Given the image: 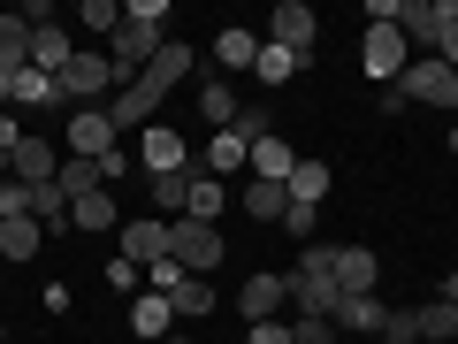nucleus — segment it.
<instances>
[{"label": "nucleus", "mask_w": 458, "mask_h": 344, "mask_svg": "<svg viewBox=\"0 0 458 344\" xmlns=\"http://www.w3.org/2000/svg\"><path fill=\"white\" fill-rule=\"evenodd\" d=\"M397 92H412L420 108H451V115H458V69H443L436 54H428V62H405Z\"/></svg>", "instance_id": "6"}, {"label": "nucleus", "mask_w": 458, "mask_h": 344, "mask_svg": "<svg viewBox=\"0 0 458 344\" xmlns=\"http://www.w3.org/2000/svg\"><path fill=\"white\" fill-rule=\"evenodd\" d=\"M54 176H62V153L47 138H23L16 146V184H54Z\"/></svg>", "instance_id": "21"}, {"label": "nucleus", "mask_w": 458, "mask_h": 344, "mask_svg": "<svg viewBox=\"0 0 458 344\" xmlns=\"http://www.w3.org/2000/svg\"><path fill=\"white\" fill-rule=\"evenodd\" d=\"M222 214H229V184L222 176H191V199H183V222H222Z\"/></svg>", "instance_id": "19"}, {"label": "nucleus", "mask_w": 458, "mask_h": 344, "mask_svg": "<svg viewBox=\"0 0 458 344\" xmlns=\"http://www.w3.org/2000/svg\"><path fill=\"white\" fill-rule=\"evenodd\" d=\"M375 344H397V337H375Z\"/></svg>", "instance_id": "47"}, {"label": "nucleus", "mask_w": 458, "mask_h": 344, "mask_svg": "<svg viewBox=\"0 0 458 344\" xmlns=\"http://www.w3.org/2000/svg\"><path fill=\"white\" fill-rule=\"evenodd\" d=\"M0 337H8V329H0Z\"/></svg>", "instance_id": "48"}, {"label": "nucleus", "mask_w": 458, "mask_h": 344, "mask_svg": "<svg viewBox=\"0 0 458 344\" xmlns=\"http://www.w3.org/2000/svg\"><path fill=\"white\" fill-rule=\"evenodd\" d=\"M69 222L77 229H123V207H114V192H92V199L69 207Z\"/></svg>", "instance_id": "32"}, {"label": "nucleus", "mask_w": 458, "mask_h": 344, "mask_svg": "<svg viewBox=\"0 0 458 344\" xmlns=\"http://www.w3.org/2000/svg\"><path fill=\"white\" fill-rule=\"evenodd\" d=\"M138 168L146 176H183V168H199V153L176 138V123H146L138 131Z\"/></svg>", "instance_id": "2"}, {"label": "nucleus", "mask_w": 458, "mask_h": 344, "mask_svg": "<svg viewBox=\"0 0 458 344\" xmlns=\"http://www.w3.org/2000/svg\"><path fill=\"white\" fill-rule=\"evenodd\" d=\"M313 222H321V207H291V214H283V229H291V237H313Z\"/></svg>", "instance_id": "41"}, {"label": "nucleus", "mask_w": 458, "mask_h": 344, "mask_svg": "<svg viewBox=\"0 0 458 344\" xmlns=\"http://www.w3.org/2000/svg\"><path fill=\"white\" fill-rule=\"evenodd\" d=\"M168 322H176V306H168L161 291H146V298L131 306V329H138V337H168Z\"/></svg>", "instance_id": "33"}, {"label": "nucleus", "mask_w": 458, "mask_h": 344, "mask_svg": "<svg viewBox=\"0 0 458 344\" xmlns=\"http://www.w3.org/2000/svg\"><path fill=\"white\" fill-rule=\"evenodd\" d=\"M138 283H146V268H138V261H123V253H114V261H107V291H138Z\"/></svg>", "instance_id": "37"}, {"label": "nucleus", "mask_w": 458, "mask_h": 344, "mask_svg": "<svg viewBox=\"0 0 458 344\" xmlns=\"http://www.w3.org/2000/svg\"><path fill=\"white\" fill-rule=\"evenodd\" d=\"M168 306H176L183 322H199V314H214V283L207 276H183L176 291H168Z\"/></svg>", "instance_id": "34"}, {"label": "nucleus", "mask_w": 458, "mask_h": 344, "mask_svg": "<svg viewBox=\"0 0 458 344\" xmlns=\"http://www.w3.org/2000/svg\"><path fill=\"white\" fill-rule=\"evenodd\" d=\"M328 184H336V176H328V161H298L291 168V207H321Z\"/></svg>", "instance_id": "29"}, {"label": "nucleus", "mask_w": 458, "mask_h": 344, "mask_svg": "<svg viewBox=\"0 0 458 344\" xmlns=\"http://www.w3.org/2000/svg\"><path fill=\"white\" fill-rule=\"evenodd\" d=\"M62 146L77 153V161H107V153L123 146V131H114V115H107V108H69V131H62Z\"/></svg>", "instance_id": "1"}, {"label": "nucleus", "mask_w": 458, "mask_h": 344, "mask_svg": "<svg viewBox=\"0 0 458 344\" xmlns=\"http://www.w3.org/2000/svg\"><path fill=\"white\" fill-rule=\"evenodd\" d=\"M283 298H291V283H283L276 268H267V276H245V283H237V314H245V322H276Z\"/></svg>", "instance_id": "12"}, {"label": "nucleus", "mask_w": 458, "mask_h": 344, "mask_svg": "<svg viewBox=\"0 0 458 344\" xmlns=\"http://www.w3.org/2000/svg\"><path fill=\"white\" fill-rule=\"evenodd\" d=\"M8 108L16 115H47V108H69V92H62V77H47V69H16Z\"/></svg>", "instance_id": "9"}, {"label": "nucleus", "mask_w": 458, "mask_h": 344, "mask_svg": "<svg viewBox=\"0 0 458 344\" xmlns=\"http://www.w3.org/2000/svg\"><path fill=\"white\" fill-rule=\"evenodd\" d=\"M443 146H451V153H458V123H451V138H443Z\"/></svg>", "instance_id": "45"}, {"label": "nucleus", "mask_w": 458, "mask_h": 344, "mask_svg": "<svg viewBox=\"0 0 458 344\" xmlns=\"http://www.w3.org/2000/svg\"><path fill=\"white\" fill-rule=\"evenodd\" d=\"M245 344H291V322H283V314H276V322H252Z\"/></svg>", "instance_id": "40"}, {"label": "nucleus", "mask_w": 458, "mask_h": 344, "mask_svg": "<svg viewBox=\"0 0 458 344\" xmlns=\"http://www.w3.org/2000/svg\"><path fill=\"white\" fill-rule=\"evenodd\" d=\"M237 108H245V99H237V84H199V115H207L214 131H229V123H237Z\"/></svg>", "instance_id": "30"}, {"label": "nucleus", "mask_w": 458, "mask_h": 344, "mask_svg": "<svg viewBox=\"0 0 458 344\" xmlns=\"http://www.w3.org/2000/svg\"><path fill=\"white\" fill-rule=\"evenodd\" d=\"M176 283H183V268H176V261H153V268H146V291H161V298H168Z\"/></svg>", "instance_id": "39"}, {"label": "nucleus", "mask_w": 458, "mask_h": 344, "mask_svg": "<svg viewBox=\"0 0 458 344\" xmlns=\"http://www.w3.org/2000/svg\"><path fill=\"white\" fill-rule=\"evenodd\" d=\"M38 245H47V229H38V214H16V222L0 229V261H31Z\"/></svg>", "instance_id": "27"}, {"label": "nucleus", "mask_w": 458, "mask_h": 344, "mask_svg": "<svg viewBox=\"0 0 458 344\" xmlns=\"http://www.w3.org/2000/svg\"><path fill=\"white\" fill-rule=\"evenodd\" d=\"M237 207H245L252 222H283V214H291V184H260V176H252Z\"/></svg>", "instance_id": "24"}, {"label": "nucleus", "mask_w": 458, "mask_h": 344, "mask_svg": "<svg viewBox=\"0 0 458 344\" xmlns=\"http://www.w3.org/2000/svg\"><path fill=\"white\" fill-rule=\"evenodd\" d=\"M77 62V47H69L62 23H47V31H31V69H47V77H62V69Z\"/></svg>", "instance_id": "23"}, {"label": "nucleus", "mask_w": 458, "mask_h": 344, "mask_svg": "<svg viewBox=\"0 0 458 344\" xmlns=\"http://www.w3.org/2000/svg\"><path fill=\"white\" fill-rule=\"evenodd\" d=\"M191 62H199V54L183 47V39H161V54L146 62V77H138V84H153V92H168V84H183V77H191Z\"/></svg>", "instance_id": "17"}, {"label": "nucleus", "mask_w": 458, "mask_h": 344, "mask_svg": "<svg viewBox=\"0 0 458 344\" xmlns=\"http://www.w3.org/2000/svg\"><path fill=\"white\" fill-rule=\"evenodd\" d=\"M77 23H92V31H123V0H84V8H77Z\"/></svg>", "instance_id": "35"}, {"label": "nucleus", "mask_w": 458, "mask_h": 344, "mask_svg": "<svg viewBox=\"0 0 458 344\" xmlns=\"http://www.w3.org/2000/svg\"><path fill=\"white\" fill-rule=\"evenodd\" d=\"M436 62H443V69H458V23H451L443 39H436Z\"/></svg>", "instance_id": "42"}, {"label": "nucleus", "mask_w": 458, "mask_h": 344, "mask_svg": "<svg viewBox=\"0 0 458 344\" xmlns=\"http://www.w3.org/2000/svg\"><path fill=\"white\" fill-rule=\"evenodd\" d=\"M191 176H199V168H183V176H146V184H153V207H161V222H183V199H191Z\"/></svg>", "instance_id": "31"}, {"label": "nucleus", "mask_w": 458, "mask_h": 344, "mask_svg": "<svg viewBox=\"0 0 458 344\" xmlns=\"http://www.w3.org/2000/svg\"><path fill=\"white\" fill-rule=\"evenodd\" d=\"M161 99H168V92H153V84H123V92L107 99L114 131H146V123H161Z\"/></svg>", "instance_id": "14"}, {"label": "nucleus", "mask_w": 458, "mask_h": 344, "mask_svg": "<svg viewBox=\"0 0 458 344\" xmlns=\"http://www.w3.org/2000/svg\"><path fill=\"white\" fill-rule=\"evenodd\" d=\"M328 322H336V337L344 329H352V337H382V329H390V306H382V298H344Z\"/></svg>", "instance_id": "18"}, {"label": "nucleus", "mask_w": 458, "mask_h": 344, "mask_svg": "<svg viewBox=\"0 0 458 344\" xmlns=\"http://www.w3.org/2000/svg\"><path fill=\"white\" fill-rule=\"evenodd\" d=\"M436 298H443V306H458V268H451V276H443V291H436Z\"/></svg>", "instance_id": "43"}, {"label": "nucleus", "mask_w": 458, "mask_h": 344, "mask_svg": "<svg viewBox=\"0 0 458 344\" xmlns=\"http://www.w3.org/2000/svg\"><path fill=\"white\" fill-rule=\"evenodd\" d=\"M107 84H114L107 54H77V62L62 69V92H69V108H99V99H107Z\"/></svg>", "instance_id": "8"}, {"label": "nucleus", "mask_w": 458, "mask_h": 344, "mask_svg": "<svg viewBox=\"0 0 458 344\" xmlns=\"http://www.w3.org/2000/svg\"><path fill=\"white\" fill-rule=\"evenodd\" d=\"M260 47H267V39H252L245 23H229V31L214 39V62H222V77H237V69H252V62H260Z\"/></svg>", "instance_id": "20"}, {"label": "nucleus", "mask_w": 458, "mask_h": 344, "mask_svg": "<svg viewBox=\"0 0 458 344\" xmlns=\"http://www.w3.org/2000/svg\"><path fill=\"white\" fill-rule=\"evenodd\" d=\"M168 261H176L183 276L222 268V229H207V222H168Z\"/></svg>", "instance_id": "4"}, {"label": "nucleus", "mask_w": 458, "mask_h": 344, "mask_svg": "<svg viewBox=\"0 0 458 344\" xmlns=\"http://www.w3.org/2000/svg\"><path fill=\"white\" fill-rule=\"evenodd\" d=\"M451 23H458V0H397V31H405V47H436Z\"/></svg>", "instance_id": "7"}, {"label": "nucleus", "mask_w": 458, "mask_h": 344, "mask_svg": "<svg viewBox=\"0 0 458 344\" xmlns=\"http://www.w3.org/2000/svg\"><path fill=\"white\" fill-rule=\"evenodd\" d=\"M16 69H31V23L16 16H0V77H16Z\"/></svg>", "instance_id": "22"}, {"label": "nucleus", "mask_w": 458, "mask_h": 344, "mask_svg": "<svg viewBox=\"0 0 458 344\" xmlns=\"http://www.w3.org/2000/svg\"><path fill=\"white\" fill-rule=\"evenodd\" d=\"M237 168H252V146H245L237 131H214L207 146H199V176H222V184H229Z\"/></svg>", "instance_id": "15"}, {"label": "nucleus", "mask_w": 458, "mask_h": 344, "mask_svg": "<svg viewBox=\"0 0 458 344\" xmlns=\"http://www.w3.org/2000/svg\"><path fill=\"white\" fill-rule=\"evenodd\" d=\"M229 131L245 138V146H260V138H276V115H267V108H237V123H229Z\"/></svg>", "instance_id": "36"}, {"label": "nucleus", "mask_w": 458, "mask_h": 344, "mask_svg": "<svg viewBox=\"0 0 458 344\" xmlns=\"http://www.w3.org/2000/svg\"><path fill=\"white\" fill-rule=\"evenodd\" d=\"M161 344H191V337H161Z\"/></svg>", "instance_id": "46"}, {"label": "nucleus", "mask_w": 458, "mask_h": 344, "mask_svg": "<svg viewBox=\"0 0 458 344\" xmlns=\"http://www.w3.org/2000/svg\"><path fill=\"white\" fill-rule=\"evenodd\" d=\"M313 31H321V16H313L306 0H283L276 16H267V39H276V47H291V54H313Z\"/></svg>", "instance_id": "11"}, {"label": "nucleus", "mask_w": 458, "mask_h": 344, "mask_svg": "<svg viewBox=\"0 0 458 344\" xmlns=\"http://www.w3.org/2000/svg\"><path fill=\"white\" fill-rule=\"evenodd\" d=\"M336 283H344V298H375V283H382L375 245H336Z\"/></svg>", "instance_id": "13"}, {"label": "nucleus", "mask_w": 458, "mask_h": 344, "mask_svg": "<svg viewBox=\"0 0 458 344\" xmlns=\"http://www.w3.org/2000/svg\"><path fill=\"white\" fill-rule=\"evenodd\" d=\"M298 161H306V153H298V146H291L283 131L252 146V176H260V184H291V168H298Z\"/></svg>", "instance_id": "16"}, {"label": "nucleus", "mask_w": 458, "mask_h": 344, "mask_svg": "<svg viewBox=\"0 0 458 344\" xmlns=\"http://www.w3.org/2000/svg\"><path fill=\"white\" fill-rule=\"evenodd\" d=\"M54 184H62V199H69V207H77V199H92V192H107V176H99V161H77V153L62 161V176H54Z\"/></svg>", "instance_id": "28"}, {"label": "nucleus", "mask_w": 458, "mask_h": 344, "mask_svg": "<svg viewBox=\"0 0 458 344\" xmlns=\"http://www.w3.org/2000/svg\"><path fill=\"white\" fill-rule=\"evenodd\" d=\"M8 84H16V77H0V115H8Z\"/></svg>", "instance_id": "44"}, {"label": "nucleus", "mask_w": 458, "mask_h": 344, "mask_svg": "<svg viewBox=\"0 0 458 344\" xmlns=\"http://www.w3.org/2000/svg\"><path fill=\"white\" fill-rule=\"evenodd\" d=\"M405 62H412L405 31H397V23H367V39H360V69H367V77L397 84V77H405Z\"/></svg>", "instance_id": "3"}, {"label": "nucleus", "mask_w": 458, "mask_h": 344, "mask_svg": "<svg viewBox=\"0 0 458 344\" xmlns=\"http://www.w3.org/2000/svg\"><path fill=\"white\" fill-rule=\"evenodd\" d=\"M306 62H313V54H291V47H276V39H267V47H260V62H252V84H291Z\"/></svg>", "instance_id": "25"}, {"label": "nucleus", "mask_w": 458, "mask_h": 344, "mask_svg": "<svg viewBox=\"0 0 458 344\" xmlns=\"http://www.w3.org/2000/svg\"><path fill=\"white\" fill-rule=\"evenodd\" d=\"M283 283H291V306L306 314V322H328V314L344 306V283L328 276V268H291Z\"/></svg>", "instance_id": "5"}, {"label": "nucleus", "mask_w": 458, "mask_h": 344, "mask_svg": "<svg viewBox=\"0 0 458 344\" xmlns=\"http://www.w3.org/2000/svg\"><path fill=\"white\" fill-rule=\"evenodd\" d=\"M123 261H138V268L168 261V222L161 214H131V222H123Z\"/></svg>", "instance_id": "10"}, {"label": "nucleus", "mask_w": 458, "mask_h": 344, "mask_svg": "<svg viewBox=\"0 0 458 344\" xmlns=\"http://www.w3.org/2000/svg\"><path fill=\"white\" fill-rule=\"evenodd\" d=\"M291 344H336V322H306V314H298V322H291Z\"/></svg>", "instance_id": "38"}, {"label": "nucleus", "mask_w": 458, "mask_h": 344, "mask_svg": "<svg viewBox=\"0 0 458 344\" xmlns=\"http://www.w3.org/2000/svg\"><path fill=\"white\" fill-rule=\"evenodd\" d=\"M31 214H38V229H47V237L77 229V222H69V199H62V184H31Z\"/></svg>", "instance_id": "26"}]
</instances>
